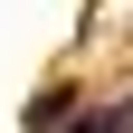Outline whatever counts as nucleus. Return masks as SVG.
Wrapping results in <instances>:
<instances>
[{"label": "nucleus", "instance_id": "obj_1", "mask_svg": "<svg viewBox=\"0 0 133 133\" xmlns=\"http://www.w3.org/2000/svg\"><path fill=\"white\" fill-rule=\"evenodd\" d=\"M66 105H76V95H66V86H48L38 105H29V133H57V114H66Z\"/></svg>", "mask_w": 133, "mask_h": 133}]
</instances>
